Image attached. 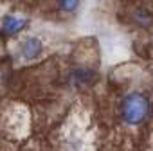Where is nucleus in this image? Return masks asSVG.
<instances>
[{"label": "nucleus", "mask_w": 153, "mask_h": 151, "mask_svg": "<svg viewBox=\"0 0 153 151\" xmlns=\"http://www.w3.org/2000/svg\"><path fill=\"white\" fill-rule=\"evenodd\" d=\"M54 151H96V137L85 122L72 121L56 137Z\"/></svg>", "instance_id": "1"}, {"label": "nucleus", "mask_w": 153, "mask_h": 151, "mask_svg": "<svg viewBox=\"0 0 153 151\" xmlns=\"http://www.w3.org/2000/svg\"><path fill=\"white\" fill-rule=\"evenodd\" d=\"M119 117L126 128H140L151 117V101L142 92H130L119 103Z\"/></svg>", "instance_id": "2"}, {"label": "nucleus", "mask_w": 153, "mask_h": 151, "mask_svg": "<svg viewBox=\"0 0 153 151\" xmlns=\"http://www.w3.org/2000/svg\"><path fill=\"white\" fill-rule=\"evenodd\" d=\"M16 52L24 61L33 63V61H36L43 56L45 45H43L42 38H38V36H25L24 40H20V43L16 47Z\"/></svg>", "instance_id": "3"}, {"label": "nucleus", "mask_w": 153, "mask_h": 151, "mask_svg": "<svg viewBox=\"0 0 153 151\" xmlns=\"http://www.w3.org/2000/svg\"><path fill=\"white\" fill-rule=\"evenodd\" d=\"M97 79V72L90 67H76L68 74V83L74 88H87L94 85Z\"/></svg>", "instance_id": "4"}, {"label": "nucleus", "mask_w": 153, "mask_h": 151, "mask_svg": "<svg viewBox=\"0 0 153 151\" xmlns=\"http://www.w3.org/2000/svg\"><path fill=\"white\" fill-rule=\"evenodd\" d=\"M27 25H29L27 18L18 16V15H6L2 18V22H0V33H2L4 36H16Z\"/></svg>", "instance_id": "5"}, {"label": "nucleus", "mask_w": 153, "mask_h": 151, "mask_svg": "<svg viewBox=\"0 0 153 151\" xmlns=\"http://www.w3.org/2000/svg\"><path fill=\"white\" fill-rule=\"evenodd\" d=\"M79 2L81 0H56V7L61 11V13H74L76 9L79 7Z\"/></svg>", "instance_id": "6"}, {"label": "nucleus", "mask_w": 153, "mask_h": 151, "mask_svg": "<svg viewBox=\"0 0 153 151\" xmlns=\"http://www.w3.org/2000/svg\"><path fill=\"white\" fill-rule=\"evenodd\" d=\"M24 151H49L42 142H38V140H33V142H29L25 147H24ZM52 151V149H51Z\"/></svg>", "instance_id": "7"}, {"label": "nucleus", "mask_w": 153, "mask_h": 151, "mask_svg": "<svg viewBox=\"0 0 153 151\" xmlns=\"http://www.w3.org/2000/svg\"><path fill=\"white\" fill-rule=\"evenodd\" d=\"M151 115H153V106H151Z\"/></svg>", "instance_id": "8"}, {"label": "nucleus", "mask_w": 153, "mask_h": 151, "mask_svg": "<svg viewBox=\"0 0 153 151\" xmlns=\"http://www.w3.org/2000/svg\"><path fill=\"white\" fill-rule=\"evenodd\" d=\"M0 151H4V149H2V146H0Z\"/></svg>", "instance_id": "9"}]
</instances>
